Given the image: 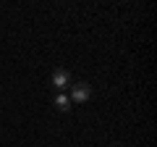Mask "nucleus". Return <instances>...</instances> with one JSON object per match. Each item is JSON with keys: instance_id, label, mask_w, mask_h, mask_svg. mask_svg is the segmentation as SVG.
I'll use <instances>...</instances> for the list:
<instances>
[{"instance_id": "1", "label": "nucleus", "mask_w": 157, "mask_h": 147, "mask_svg": "<svg viewBox=\"0 0 157 147\" xmlns=\"http://www.w3.org/2000/svg\"><path fill=\"white\" fill-rule=\"evenodd\" d=\"M89 95H92L89 84L78 81V84H73V89H71V97H68V100H71V102H86V100H89Z\"/></svg>"}, {"instance_id": "2", "label": "nucleus", "mask_w": 157, "mask_h": 147, "mask_svg": "<svg viewBox=\"0 0 157 147\" xmlns=\"http://www.w3.org/2000/svg\"><path fill=\"white\" fill-rule=\"evenodd\" d=\"M52 84H55V89L68 87V84H71V74H68L66 68H55V74H52Z\"/></svg>"}, {"instance_id": "3", "label": "nucleus", "mask_w": 157, "mask_h": 147, "mask_svg": "<svg viewBox=\"0 0 157 147\" xmlns=\"http://www.w3.org/2000/svg\"><path fill=\"white\" fill-rule=\"evenodd\" d=\"M55 108H58V110H63V113H66L68 108H71V100H68L66 95H58V97H55Z\"/></svg>"}]
</instances>
